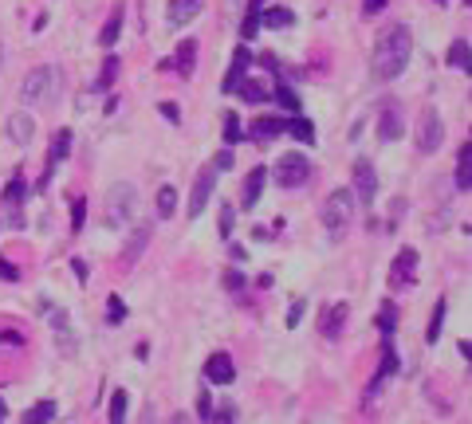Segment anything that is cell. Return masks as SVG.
I'll use <instances>...</instances> for the list:
<instances>
[{"label":"cell","instance_id":"obj_1","mask_svg":"<svg viewBox=\"0 0 472 424\" xmlns=\"http://www.w3.org/2000/svg\"><path fill=\"white\" fill-rule=\"evenodd\" d=\"M410 55H413V36L405 24H393L378 36L374 43V55H370V75L378 83H390L398 79L405 67H410Z\"/></svg>","mask_w":472,"mask_h":424},{"label":"cell","instance_id":"obj_2","mask_svg":"<svg viewBox=\"0 0 472 424\" xmlns=\"http://www.w3.org/2000/svg\"><path fill=\"white\" fill-rule=\"evenodd\" d=\"M60 90H63V75L55 67H36L32 75H24L20 83V99L24 107H48V102L60 99Z\"/></svg>","mask_w":472,"mask_h":424},{"label":"cell","instance_id":"obj_3","mask_svg":"<svg viewBox=\"0 0 472 424\" xmlns=\"http://www.w3.org/2000/svg\"><path fill=\"white\" fill-rule=\"evenodd\" d=\"M351 220H354V193L351 189H335L327 197V205H323V224H327V232L342 236Z\"/></svg>","mask_w":472,"mask_h":424},{"label":"cell","instance_id":"obj_4","mask_svg":"<svg viewBox=\"0 0 472 424\" xmlns=\"http://www.w3.org/2000/svg\"><path fill=\"white\" fill-rule=\"evenodd\" d=\"M134 208H138V189L130 181H122V185L111 189V197H107V224L111 228H126L134 217Z\"/></svg>","mask_w":472,"mask_h":424},{"label":"cell","instance_id":"obj_5","mask_svg":"<svg viewBox=\"0 0 472 424\" xmlns=\"http://www.w3.org/2000/svg\"><path fill=\"white\" fill-rule=\"evenodd\" d=\"M441 142H445L441 114H437L433 107H425L422 110V122H417V149H422V153H437V149H441Z\"/></svg>","mask_w":472,"mask_h":424},{"label":"cell","instance_id":"obj_6","mask_svg":"<svg viewBox=\"0 0 472 424\" xmlns=\"http://www.w3.org/2000/svg\"><path fill=\"white\" fill-rule=\"evenodd\" d=\"M307 177H311V165L299 153H288V158L276 161V185L280 189H299V185H307Z\"/></svg>","mask_w":472,"mask_h":424},{"label":"cell","instance_id":"obj_7","mask_svg":"<svg viewBox=\"0 0 472 424\" xmlns=\"http://www.w3.org/2000/svg\"><path fill=\"white\" fill-rule=\"evenodd\" d=\"M354 200H362V205L370 208L374 197H378V173H374L370 158H358L354 161V185H351Z\"/></svg>","mask_w":472,"mask_h":424},{"label":"cell","instance_id":"obj_8","mask_svg":"<svg viewBox=\"0 0 472 424\" xmlns=\"http://www.w3.org/2000/svg\"><path fill=\"white\" fill-rule=\"evenodd\" d=\"M413 279H417V252H413V247H402V256L393 259L390 287L393 291H405V287H413Z\"/></svg>","mask_w":472,"mask_h":424},{"label":"cell","instance_id":"obj_9","mask_svg":"<svg viewBox=\"0 0 472 424\" xmlns=\"http://www.w3.org/2000/svg\"><path fill=\"white\" fill-rule=\"evenodd\" d=\"M213 185H217V169H201L197 173V181H193V197H189V220H197L205 212V205H209V193H213Z\"/></svg>","mask_w":472,"mask_h":424},{"label":"cell","instance_id":"obj_10","mask_svg":"<svg viewBox=\"0 0 472 424\" xmlns=\"http://www.w3.org/2000/svg\"><path fill=\"white\" fill-rule=\"evenodd\" d=\"M205 381H213V385H232L236 381V365H232V357L224 354V350H217V354L205 362Z\"/></svg>","mask_w":472,"mask_h":424},{"label":"cell","instance_id":"obj_11","mask_svg":"<svg viewBox=\"0 0 472 424\" xmlns=\"http://www.w3.org/2000/svg\"><path fill=\"white\" fill-rule=\"evenodd\" d=\"M67 153H71V130H55V138H51V146H48V173H43L40 185H48L51 173H55V165L67 161Z\"/></svg>","mask_w":472,"mask_h":424},{"label":"cell","instance_id":"obj_12","mask_svg":"<svg viewBox=\"0 0 472 424\" xmlns=\"http://www.w3.org/2000/svg\"><path fill=\"white\" fill-rule=\"evenodd\" d=\"M248 67H252V51L241 43V48L232 51V67H229V75H224V83H221L224 95H232V90H236V83H241L244 75H248Z\"/></svg>","mask_w":472,"mask_h":424},{"label":"cell","instance_id":"obj_13","mask_svg":"<svg viewBox=\"0 0 472 424\" xmlns=\"http://www.w3.org/2000/svg\"><path fill=\"white\" fill-rule=\"evenodd\" d=\"M402 107L398 102H386V110H382V118H378V138L382 142H398L402 138Z\"/></svg>","mask_w":472,"mask_h":424},{"label":"cell","instance_id":"obj_14","mask_svg":"<svg viewBox=\"0 0 472 424\" xmlns=\"http://www.w3.org/2000/svg\"><path fill=\"white\" fill-rule=\"evenodd\" d=\"M201 12H205V0H170V12H166V16H170L173 28H185V24L197 20Z\"/></svg>","mask_w":472,"mask_h":424},{"label":"cell","instance_id":"obj_15","mask_svg":"<svg viewBox=\"0 0 472 424\" xmlns=\"http://www.w3.org/2000/svg\"><path fill=\"white\" fill-rule=\"evenodd\" d=\"M346 315H351V306H346V303L327 306V310H323V326H319L323 338H331V342H335V338L342 334V326H346Z\"/></svg>","mask_w":472,"mask_h":424},{"label":"cell","instance_id":"obj_16","mask_svg":"<svg viewBox=\"0 0 472 424\" xmlns=\"http://www.w3.org/2000/svg\"><path fill=\"white\" fill-rule=\"evenodd\" d=\"M390 374H398V350H393L390 338H386V346H382V365H378V374L370 377V397L382 389V381H386Z\"/></svg>","mask_w":472,"mask_h":424},{"label":"cell","instance_id":"obj_17","mask_svg":"<svg viewBox=\"0 0 472 424\" xmlns=\"http://www.w3.org/2000/svg\"><path fill=\"white\" fill-rule=\"evenodd\" d=\"M264 181H268V169L264 165L248 169V177H244V208H256V200L264 193Z\"/></svg>","mask_w":472,"mask_h":424},{"label":"cell","instance_id":"obj_18","mask_svg":"<svg viewBox=\"0 0 472 424\" xmlns=\"http://www.w3.org/2000/svg\"><path fill=\"white\" fill-rule=\"evenodd\" d=\"M457 189L461 193H472V142L464 138L461 153H457Z\"/></svg>","mask_w":472,"mask_h":424},{"label":"cell","instance_id":"obj_19","mask_svg":"<svg viewBox=\"0 0 472 424\" xmlns=\"http://www.w3.org/2000/svg\"><path fill=\"white\" fill-rule=\"evenodd\" d=\"M8 138L16 142V146H28V142L36 138V122H32L28 114H12L8 118Z\"/></svg>","mask_w":472,"mask_h":424},{"label":"cell","instance_id":"obj_20","mask_svg":"<svg viewBox=\"0 0 472 424\" xmlns=\"http://www.w3.org/2000/svg\"><path fill=\"white\" fill-rule=\"evenodd\" d=\"M283 130H288V118H256V122H252V138H256V142H271V138H280Z\"/></svg>","mask_w":472,"mask_h":424},{"label":"cell","instance_id":"obj_21","mask_svg":"<svg viewBox=\"0 0 472 424\" xmlns=\"http://www.w3.org/2000/svg\"><path fill=\"white\" fill-rule=\"evenodd\" d=\"M236 95H241L244 102H268V95H271V90L264 87L260 79H248V75H244V79L236 83Z\"/></svg>","mask_w":472,"mask_h":424},{"label":"cell","instance_id":"obj_22","mask_svg":"<svg viewBox=\"0 0 472 424\" xmlns=\"http://www.w3.org/2000/svg\"><path fill=\"white\" fill-rule=\"evenodd\" d=\"M51 330L60 334L63 354H75V334H71V326H67V310H55V315H51Z\"/></svg>","mask_w":472,"mask_h":424},{"label":"cell","instance_id":"obj_23","mask_svg":"<svg viewBox=\"0 0 472 424\" xmlns=\"http://www.w3.org/2000/svg\"><path fill=\"white\" fill-rule=\"evenodd\" d=\"M193 63H197V43H193V40H181L177 60H173V67L181 71V79H189V75H193Z\"/></svg>","mask_w":472,"mask_h":424},{"label":"cell","instance_id":"obj_24","mask_svg":"<svg viewBox=\"0 0 472 424\" xmlns=\"http://www.w3.org/2000/svg\"><path fill=\"white\" fill-rule=\"evenodd\" d=\"M119 36H122V4L111 12V20L102 24V32H99V43H102V48H114V43H119Z\"/></svg>","mask_w":472,"mask_h":424},{"label":"cell","instance_id":"obj_25","mask_svg":"<svg viewBox=\"0 0 472 424\" xmlns=\"http://www.w3.org/2000/svg\"><path fill=\"white\" fill-rule=\"evenodd\" d=\"M468 60H472V48H468V40H452V48H449V67L452 71H464L468 75Z\"/></svg>","mask_w":472,"mask_h":424},{"label":"cell","instance_id":"obj_26","mask_svg":"<svg viewBox=\"0 0 472 424\" xmlns=\"http://www.w3.org/2000/svg\"><path fill=\"white\" fill-rule=\"evenodd\" d=\"M146 244H150V224H142L138 232L126 240V252H122V256H126V264H138V256H142V247H146Z\"/></svg>","mask_w":472,"mask_h":424},{"label":"cell","instance_id":"obj_27","mask_svg":"<svg viewBox=\"0 0 472 424\" xmlns=\"http://www.w3.org/2000/svg\"><path fill=\"white\" fill-rule=\"evenodd\" d=\"M119 67H122V63H119V60H114V55H111V60L102 63V71H99V79L90 83V90H95V95H102V90H111V83H114V79H119Z\"/></svg>","mask_w":472,"mask_h":424},{"label":"cell","instance_id":"obj_28","mask_svg":"<svg viewBox=\"0 0 472 424\" xmlns=\"http://www.w3.org/2000/svg\"><path fill=\"white\" fill-rule=\"evenodd\" d=\"M55 416H60L55 401H40V404H32L28 413H24V424H43V420H55Z\"/></svg>","mask_w":472,"mask_h":424},{"label":"cell","instance_id":"obj_29","mask_svg":"<svg viewBox=\"0 0 472 424\" xmlns=\"http://www.w3.org/2000/svg\"><path fill=\"white\" fill-rule=\"evenodd\" d=\"M445 310H449V303L445 299H437V306H433V318H429V326H425V342H437L441 338V326H445Z\"/></svg>","mask_w":472,"mask_h":424},{"label":"cell","instance_id":"obj_30","mask_svg":"<svg viewBox=\"0 0 472 424\" xmlns=\"http://www.w3.org/2000/svg\"><path fill=\"white\" fill-rule=\"evenodd\" d=\"M268 99H276V102H280L283 110H292V114H295V110H299V95H295V90L288 87V83H283V79H276V90H271Z\"/></svg>","mask_w":472,"mask_h":424},{"label":"cell","instance_id":"obj_31","mask_svg":"<svg viewBox=\"0 0 472 424\" xmlns=\"http://www.w3.org/2000/svg\"><path fill=\"white\" fill-rule=\"evenodd\" d=\"M24 200H28V181L12 177V181H8V189H4V205H8V208H20Z\"/></svg>","mask_w":472,"mask_h":424},{"label":"cell","instance_id":"obj_32","mask_svg":"<svg viewBox=\"0 0 472 424\" xmlns=\"http://www.w3.org/2000/svg\"><path fill=\"white\" fill-rule=\"evenodd\" d=\"M260 24H268V28H292L295 16L288 8H268V12H260Z\"/></svg>","mask_w":472,"mask_h":424},{"label":"cell","instance_id":"obj_33","mask_svg":"<svg viewBox=\"0 0 472 424\" xmlns=\"http://www.w3.org/2000/svg\"><path fill=\"white\" fill-rule=\"evenodd\" d=\"M173 208H177V189L161 185L158 189V217H173Z\"/></svg>","mask_w":472,"mask_h":424},{"label":"cell","instance_id":"obj_34","mask_svg":"<svg viewBox=\"0 0 472 424\" xmlns=\"http://www.w3.org/2000/svg\"><path fill=\"white\" fill-rule=\"evenodd\" d=\"M232 228H236V208H232V205H221V217H217V232L229 240V236H232Z\"/></svg>","mask_w":472,"mask_h":424},{"label":"cell","instance_id":"obj_35","mask_svg":"<svg viewBox=\"0 0 472 424\" xmlns=\"http://www.w3.org/2000/svg\"><path fill=\"white\" fill-rule=\"evenodd\" d=\"M256 32H260V8H256V4H248V16H244V24H241L244 43H248L252 36H256Z\"/></svg>","mask_w":472,"mask_h":424},{"label":"cell","instance_id":"obj_36","mask_svg":"<svg viewBox=\"0 0 472 424\" xmlns=\"http://www.w3.org/2000/svg\"><path fill=\"white\" fill-rule=\"evenodd\" d=\"M288 130H292V134H295L299 142H307V146L315 142V126H311L307 118H292V122H288Z\"/></svg>","mask_w":472,"mask_h":424},{"label":"cell","instance_id":"obj_37","mask_svg":"<svg viewBox=\"0 0 472 424\" xmlns=\"http://www.w3.org/2000/svg\"><path fill=\"white\" fill-rule=\"evenodd\" d=\"M244 138V130H241V118H236V114H224V142H229V146H236V142Z\"/></svg>","mask_w":472,"mask_h":424},{"label":"cell","instance_id":"obj_38","mask_svg":"<svg viewBox=\"0 0 472 424\" xmlns=\"http://www.w3.org/2000/svg\"><path fill=\"white\" fill-rule=\"evenodd\" d=\"M83 224H87V200H75V205H71V232H75V236H79L83 232Z\"/></svg>","mask_w":472,"mask_h":424},{"label":"cell","instance_id":"obj_39","mask_svg":"<svg viewBox=\"0 0 472 424\" xmlns=\"http://www.w3.org/2000/svg\"><path fill=\"white\" fill-rule=\"evenodd\" d=\"M122 318H126V303H122L119 295H111V299H107V322H111V326H119Z\"/></svg>","mask_w":472,"mask_h":424},{"label":"cell","instance_id":"obj_40","mask_svg":"<svg viewBox=\"0 0 472 424\" xmlns=\"http://www.w3.org/2000/svg\"><path fill=\"white\" fill-rule=\"evenodd\" d=\"M122 420H126V393L114 389V397H111V424H122Z\"/></svg>","mask_w":472,"mask_h":424},{"label":"cell","instance_id":"obj_41","mask_svg":"<svg viewBox=\"0 0 472 424\" xmlns=\"http://www.w3.org/2000/svg\"><path fill=\"white\" fill-rule=\"evenodd\" d=\"M378 326H382V334L390 338L393 326H398V315H393V303H382V310H378Z\"/></svg>","mask_w":472,"mask_h":424},{"label":"cell","instance_id":"obj_42","mask_svg":"<svg viewBox=\"0 0 472 424\" xmlns=\"http://www.w3.org/2000/svg\"><path fill=\"white\" fill-rule=\"evenodd\" d=\"M0 279H8V283H16V279H20V271H16V267H12L4 256H0Z\"/></svg>","mask_w":472,"mask_h":424},{"label":"cell","instance_id":"obj_43","mask_svg":"<svg viewBox=\"0 0 472 424\" xmlns=\"http://www.w3.org/2000/svg\"><path fill=\"white\" fill-rule=\"evenodd\" d=\"M303 306H307L303 299H295V303H292V310H288V326H299V318H303Z\"/></svg>","mask_w":472,"mask_h":424},{"label":"cell","instance_id":"obj_44","mask_svg":"<svg viewBox=\"0 0 472 424\" xmlns=\"http://www.w3.org/2000/svg\"><path fill=\"white\" fill-rule=\"evenodd\" d=\"M386 8V0H362V16H378Z\"/></svg>","mask_w":472,"mask_h":424},{"label":"cell","instance_id":"obj_45","mask_svg":"<svg viewBox=\"0 0 472 424\" xmlns=\"http://www.w3.org/2000/svg\"><path fill=\"white\" fill-rule=\"evenodd\" d=\"M232 416H236V409H232V404H221L217 413H209V420H232Z\"/></svg>","mask_w":472,"mask_h":424},{"label":"cell","instance_id":"obj_46","mask_svg":"<svg viewBox=\"0 0 472 424\" xmlns=\"http://www.w3.org/2000/svg\"><path fill=\"white\" fill-rule=\"evenodd\" d=\"M229 169H232V153L221 149V153H217V173H229Z\"/></svg>","mask_w":472,"mask_h":424},{"label":"cell","instance_id":"obj_47","mask_svg":"<svg viewBox=\"0 0 472 424\" xmlns=\"http://www.w3.org/2000/svg\"><path fill=\"white\" fill-rule=\"evenodd\" d=\"M224 287H229V291H241V287H244V275H241V271H229V275H224Z\"/></svg>","mask_w":472,"mask_h":424},{"label":"cell","instance_id":"obj_48","mask_svg":"<svg viewBox=\"0 0 472 424\" xmlns=\"http://www.w3.org/2000/svg\"><path fill=\"white\" fill-rule=\"evenodd\" d=\"M0 342H8V346H24V334H16V330H0Z\"/></svg>","mask_w":472,"mask_h":424},{"label":"cell","instance_id":"obj_49","mask_svg":"<svg viewBox=\"0 0 472 424\" xmlns=\"http://www.w3.org/2000/svg\"><path fill=\"white\" fill-rule=\"evenodd\" d=\"M197 409H201V413H197V416H201V420H209V413H213V404H209V393H201V404H197Z\"/></svg>","mask_w":472,"mask_h":424},{"label":"cell","instance_id":"obj_50","mask_svg":"<svg viewBox=\"0 0 472 424\" xmlns=\"http://www.w3.org/2000/svg\"><path fill=\"white\" fill-rule=\"evenodd\" d=\"M71 271H75V275H79L83 283H87V264H83V259H71Z\"/></svg>","mask_w":472,"mask_h":424},{"label":"cell","instance_id":"obj_51","mask_svg":"<svg viewBox=\"0 0 472 424\" xmlns=\"http://www.w3.org/2000/svg\"><path fill=\"white\" fill-rule=\"evenodd\" d=\"M161 114H166L170 122H181V114H177V107H173V102H166V107H161Z\"/></svg>","mask_w":472,"mask_h":424},{"label":"cell","instance_id":"obj_52","mask_svg":"<svg viewBox=\"0 0 472 424\" xmlns=\"http://www.w3.org/2000/svg\"><path fill=\"white\" fill-rule=\"evenodd\" d=\"M0 67H4V43H0Z\"/></svg>","mask_w":472,"mask_h":424}]
</instances>
